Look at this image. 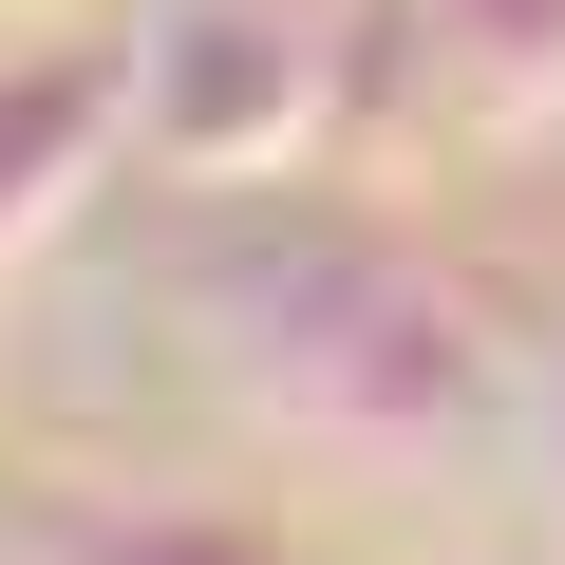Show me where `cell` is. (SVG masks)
<instances>
[{"mask_svg": "<svg viewBox=\"0 0 565 565\" xmlns=\"http://www.w3.org/2000/svg\"><path fill=\"white\" fill-rule=\"evenodd\" d=\"M132 565H264V546H226V527H151Z\"/></svg>", "mask_w": 565, "mask_h": 565, "instance_id": "obj_4", "label": "cell"}, {"mask_svg": "<svg viewBox=\"0 0 565 565\" xmlns=\"http://www.w3.org/2000/svg\"><path fill=\"white\" fill-rule=\"evenodd\" d=\"M434 95L452 114H546L565 95V0H434Z\"/></svg>", "mask_w": 565, "mask_h": 565, "instance_id": "obj_3", "label": "cell"}, {"mask_svg": "<svg viewBox=\"0 0 565 565\" xmlns=\"http://www.w3.org/2000/svg\"><path fill=\"white\" fill-rule=\"evenodd\" d=\"M207 340L282 434H340V452H415L490 396L471 302L377 226H245V264L207 282Z\"/></svg>", "mask_w": 565, "mask_h": 565, "instance_id": "obj_1", "label": "cell"}, {"mask_svg": "<svg viewBox=\"0 0 565 565\" xmlns=\"http://www.w3.org/2000/svg\"><path fill=\"white\" fill-rule=\"evenodd\" d=\"M359 0H151L132 20V151L189 189H245L302 132H340Z\"/></svg>", "mask_w": 565, "mask_h": 565, "instance_id": "obj_2", "label": "cell"}]
</instances>
